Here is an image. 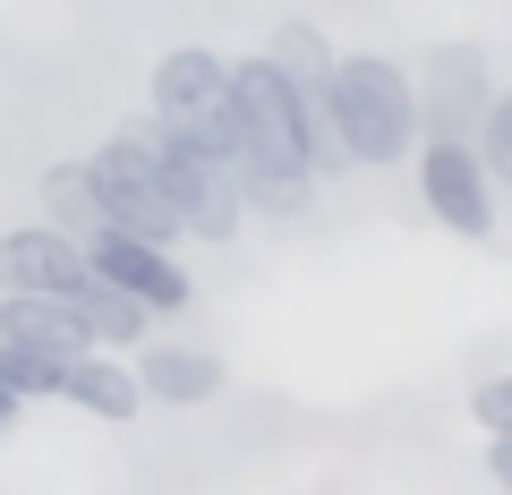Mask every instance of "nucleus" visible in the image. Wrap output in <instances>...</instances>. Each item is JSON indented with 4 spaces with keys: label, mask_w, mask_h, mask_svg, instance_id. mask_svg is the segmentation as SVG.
<instances>
[{
    "label": "nucleus",
    "mask_w": 512,
    "mask_h": 495,
    "mask_svg": "<svg viewBox=\"0 0 512 495\" xmlns=\"http://www.w3.org/2000/svg\"><path fill=\"white\" fill-rule=\"evenodd\" d=\"M60 402H77L86 419H103V427H128L137 410H146V393H137V367H128V359L77 350V359H69V376H60Z\"/></svg>",
    "instance_id": "12"
},
{
    "label": "nucleus",
    "mask_w": 512,
    "mask_h": 495,
    "mask_svg": "<svg viewBox=\"0 0 512 495\" xmlns=\"http://www.w3.org/2000/svg\"><path fill=\"white\" fill-rule=\"evenodd\" d=\"M26 419V402H18V393H9V385H0V436H9V427H18Z\"/></svg>",
    "instance_id": "20"
},
{
    "label": "nucleus",
    "mask_w": 512,
    "mask_h": 495,
    "mask_svg": "<svg viewBox=\"0 0 512 495\" xmlns=\"http://www.w3.org/2000/svg\"><path fill=\"white\" fill-rule=\"evenodd\" d=\"M0 333H18V342L52 350V359H77V350H103V342L86 333V316H77L60 291H0Z\"/></svg>",
    "instance_id": "11"
},
{
    "label": "nucleus",
    "mask_w": 512,
    "mask_h": 495,
    "mask_svg": "<svg viewBox=\"0 0 512 495\" xmlns=\"http://www.w3.org/2000/svg\"><path fill=\"white\" fill-rule=\"evenodd\" d=\"M128 367H137V393L146 402H171V410H197V402L222 393V359L197 350V342H137Z\"/></svg>",
    "instance_id": "9"
},
{
    "label": "nucleus",
    "mask_w": 512,
    "mask_h": 495,
    "mask_svg": "<svg viewBox=\"0 0 512 495\" xmlns=\"http://www.w3.org/2000/svg\"><path fill=\"white\" fill-rule=\"evenodd\" d=\"M265 60H274L282 77H291V86H325V69H333V43L316 35V26H274V35H265Z\"/></svg>",
    "instance_id": "16"
},
{
    "label": "nucleus",
    "mask_w": 512,
    "mask_h": 495,
    "mask_svg": "<svg viewBox=\"0 0 512 495\" xmlns=\"http://www.w3.org/2000/svg\"><path fill=\"white\" fill-rule=\"evenodd\" d=\"M325 111H333V129H342V154H350V163H367V171L410 163V154H419V86H410L402 60H384V52H333Z\"/></svg>",
    "instance_id": "1"
},
{
    "label": "nucleus",
    "mask_w": 512,
    "mask_h": 495,
    "mask_svg": "<svg viewBox=\"0 0 512 495\" xmlns=\"http://www.w3.org/2000/svg\"><path fill=\"white\" fill-rule=\"evenodd\" d=\"M120 146H137V163L163 180V197L180 205V231L188 239H239L248 231V205H239V180H231V163H214V154H197L171 120H154V111H137V120H120Z\"/></svg>",
    "instance_id": "2"
},
{
    "label": "nucleus",
    "mask_w": 512,
    "mask_h": 495,
    "mask_svg": "<svg viewBox=\"0 0 512 495\" xmlns=\"http://www.w3.org/2000/svg\"><path fill=\"white\" fill-rule=\"evenodd\" d=\"M69 308L86 316V333H94V342H103V350H137V342H146V299H128L120 282H103V274H94V265H86V274H77Z\"/></svg>",
    "instance_id": "13"
},
{
    "label": "nucleus",
    "mask_w": 512,
    "mask_h": 495,
    "mask_svg": "<svg viewBox=\"0 0 512 495\" xmlns=\"http://www.w3.org/2000/svg\"><path fill=\"white\" fill-rule=\"evenodd\" d=\"M231 180H239V205H248V222H308V214H316V197H325V180H316L308 163H256V154H239Z\"/></svg>",
    "instance_id": "10"
},
{
    "label": "nucleus",
    "mask_w": 512,
    "mask_h": 495,
    "mask_svg": "<svg viewBox=\"0 0 512 495\" xmlns=\"http://www.w3.org/2000/svg\"><path fill=\"white\" fill-rule=\"evenodd\" d=\"M60 376H69V359L18 342V333H0V385L18 393V402H60Z\"/></svg>",
    "instance_id": "15"
},
{
    "label": "nucleus",
    "mask_w": 512,
    "mask_h": 495,
    "mask_svg": "<svg viewBox=\"0 0 512 495\" xmlns=\"http://www.w3.org/2000/svg\"><path fill=\"white\" fill-rule=\"evenodd\" d=\"M86 265L103 282H120L128 299H146V316H180L188 299H197V282H188V265L171 257V239H146V231H86Z\"/></svg>",
    "instance_id": "4"
},
{
    "label": "nucleus",
    "mask_w": 512,
    "mask_h": 495,
    "mask_svg": "<svg viewBox=\"0 0 512 495\" xmlns=\"http://www.w3.org/2000/svg\"><path fill=\"white\" fill-rule=\"evenodd\" d=\"M487 470H495V487H512V436H487Z\"/></svg>",
    "instance_id": "19"
},
{
    "label": "nucleus",
    "mask_w": 512,
    "mask_h": 495,
    "mask_svg": "<svg viewBox=\"0 0 512 495\" xmlns=\"http://www.w3.org/2000/svg\"><path fill=\"white\" fill-rule=\"evenodd\" d=\"M146 111L171 120L214 163H239L248 154L239 146V111H231V52H214V43H171L154 60V77H146Z\"/></svg>",
    "instance_id": "3"
},
{
    "label": "nucleus",
    "mask_w": 512,
    "mask_h": 495,
    "mask_svg": "<svg viewBox=\"0 0 512 495\" xmlns=\"http://www.w3.org/2000/svg\"><path fill=\"white\" fill-rule=\"evenodd\" d=\"M86 171H94V188H103V222H111V231H146V239H171V248L188 239L180 231V205H171L163 180L137 163V146L103 137V146L86 154Z\"/></svg>",
    "instance_id": "6"
},
{
    "label": "nucleus",
    "mask_w": 512,
    "mask_h": 495,
    "mask_svg": "<svg viewBox=\"0 0 512 495\" xmlns=\"http://www.w3.org/2000/svg\"><path fill=\"white\" fill-rule=\"evenodd\" d=\"M470 419L487 427V436H512V376H487V385L470 393Z\"/></svg>",
    "instance_id": "18"
},
{
    "label": "nucleus",
    "mask_w": 512,
    "mask_h": 495,
    "mask_svg": "<svg viewBox=\"0 0 512 495\" xmlns=\"http://www.w3.org/2000/svg\"><path fill=\"white\" fill-rule=\"evenodd\" d=\"M35 197H43V222H60V231H103V188H94V171H86V154H69V163H52L35 180Z\"/></svg>",
    "instance_id": "14"
},
{
    "label": "nucleus",
    "mask_w": 512,
    "mask_h": 495,
    "mask_svg": "<svg viewBox=\"0 0 512 495\" xmlns=\"http://www.w3.org/2000/svg\"><path fill=\"white\" fill-rule=\"evenodd\" d=\"M86 274V239L60 231V222H26V231H0V291H77Z\"/></svg>",
    "instance_id": "8"
},
{
    "label": "nucleus",
    "mask_w": 512,
    "mask_h": 495,
    "mask_svg": "<svg viewBox=\"0 0 512 495\" xmlns=\"http://www.w3.org/2000/svg\"><path fill=\"white\" fill-rule=\"evenodd\" d=\"M487 52L478 43H436L419 69V137H478L487 120Z\"/></svg>",
    "instance_id": "7"
},
{
    "label": "nucleus",
    "mask_w": 512,
    "mask_h": 495,
    "mask_svg": "<svg viewBox=\"0 0 512 495\" xmlns=\"http://www.w3.org/2000/svg\"><path fill=\"white\" fill-rule=\"evenodd\" d=\"M419 197L444 231L461 239H487L495 231V180L478 163V137H427L419 146Z\"/></svg>",
    "instance_id": "5"
},
{
    "label": "nucleus",
    "mask_w": 512,
    "mask_h": 495,
    "mask_svg": "<svg viewBox=\"0 0 512 495\" xmlns=\"http://www.w3.org/2000/svg\"><path fill=\"white\" fill-rule=\"evenodd\" d=\"M478 163H487L495 188H512V86L487 103V120H478Z\"/></svg>",
    "instance_id": "17"
}]
</instances>
